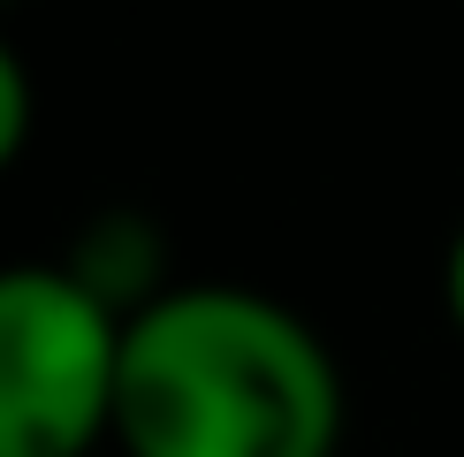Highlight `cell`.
<instances>
[{"instance_id": "obj_1", "label": "cell", "mask_w": 464, "mask_h": 457, "mask_svg": "<svg viewBox=\"0 0 464 457\" xmlns=\"http://www.w3.org/2000/svg\"><path fill=\"white\" fill-rule=\"evenodd\" d=\"M122 457H335L343 374L289 305L183 282L122 320Z\"/></svg>"}, {"instance_id": "obj_2", "label": "cell", "mask_w": 464, "mask_h": 457, "mask_svg": "<svg viewBox=\"0 0 464 457\" xmlns=\"http://www.w3.org/2000/svg\"><path fill=\"white\" fill-rule=\"evenodd\" d=\"M122 313L69 267H0V457H92L114 434Z\"/></svg>"}, {"instance_id": "obj_3", "label": "cell", "mask_w": 464, "mask_h": 457, "mask_svg": "<svg viewBox=\"0 0 464 457\" xmlns=\"http://www.w3.org/2000/svg\"><path fill=\"white\" fill-rule=\"evenodd\" d=\"M152 267H160V237L130 214V206H114L107 221H92L84 228V244H76V259H69V275L84 282L100 305H114V313H138V305H152L160 290H152Z\"/></svg>"}, {"instance_id": "obj_4", "label": "cell", "mask_w": 464, "mask_h": 457, "mask_svg": "<svg viewBox=\"0 0 464 457\" xmlns=\"http://www.w3.org/2000/svg\"><path fill=\"white\" fill-rule=\"evenodd\" d=\"M24 138H31V76L15 62V46L0 38V168H15Z\"/></svg>"}, {"instance_id": "obj_5", "label": "cell", "mask_w": 464, "mask_h": 457, "mask_svg": "<svg viewBox=\"0 0 464 457\" xmlns=\"http://www.w3.org/2000/svg\"><path fill=\"white\" fill-rule=\"evenodd\" d=\"M441 297H450V320H457V335H464V228H457V244H450V267H441Z\"/></svg>"}]
</instances>
